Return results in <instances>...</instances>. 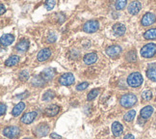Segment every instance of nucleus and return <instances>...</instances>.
<instances>
[{
    "instance_id": "8",
    "label": "nucleus",
    "mask_w": 156,
    "mask_h": 139,
    "mask_svg": "<svg viewBox=\"0 0 156 139\" xmlns=\"http://www.w3.org/2000/svg\"><path fill=\"white\" fill-rule=\"evenodd\" d=\"M122 49L121 46H109L106 49V54L111 58H117L119 54L122 53Z\"/></svg>"
},
{
    "instance_id": "30",
    "label": "nucleus",
    "mask_w": 156,
    "mask_h": 139,
    "mask_svg": "<svg viewBox=\"0 0 156 139\" xmlns=\"http://www.w3.org/2000/svg\"><path fill=\"white\" fill-rule=\"evenodd\" d=\"M98 94H99V89H93L92 91L88 94V96H87V100H88V101H93L94 99L97 98Z\"/></svg>"
},
{
    "instance_id": "31",
    "label": "nucleus",
    "mask_w": 156,
    "mask_h": 139,
    "mask_svg": "<svg viewBox=\"0 0 156 139\" xmlns=\"http://www.w3.org/2000/svg\"><path fill=\"white\" fill-rule=\"evenodd\" d=\"M152 98V92L151 91V90H146V91H144L142 93V99L144 101H151Z\"/></svg>"
},
{
    "instance_id": "10",
    "label": "nucleus",
    "mask_w": 156,
    "mask_h": 139,
    "mask_svg": "<svg viewBox=\"0 0 156 139\" xmlns=\"http://www.w3.org/2000/svg\"><path fill=\"white\" fill-rule=\"evenodd\" d=\"M38 113L36 111H31V112H27L25 113L24 115H23L21 118H20V122L23 123V124H31L33 121L35 120V118L37 117Z\"/></svg>"
},
{
    "instance_id": "39",
    "label": "nucleus",
    "mask_w": 156,
    "mask_h": 139,
    "mask_svg": "<svg viewBox=\"0 0 156 139\" xmlns=\"http://www.w3.org/2000/svg\"><path fill=\"white\" fill-rule=\"evenodd\" d=\"M29 95V93L28 92H24V94H22V95H17L16 97V99H23V98H25V97H27Z\"/></svg>"
},
{
    "instance_id": "7",
    "label": "nucleus",
    "mask_w": 156,
    "mask_h": 139,
    "mask_svg": "<svg viewBox=\"0 0 156 139\" xmlns=\"http://www.w3.org/2000/svg\"><path fill=\"white\" fill-rule=\"evenodd\" d=\"M49 132V126L46 124H41L38 126H36V129L34 130V134L36 136L38 137H44L46 136Z\"/></svg>"
},
{
    "instance_id": "1",
    "label": "nucleus",
    "mask_w": 156,
    "mask_h": 139,
    "mask_svg": "<svg viewBox=\"0 0 156 139\" xmlns=\"http://www.w3.org/2000/svg\"><path fill=\"white\" fill-rule=\"evenodd\" d=\"M137 102V97L136 95L128 93V94H124L121 100H119V104L124 108H129L132 107Z\"/></svg>"
},
{
    "instance_id": "34",
    "label": "nucleus",
    "mask_w": 156,
    "mask_h": 139,
    "mask_svg": "<svg viewBox=\"0 0 156 139\" xmlns=\"http://www.w3.org/2000/svg\"><path fill=\"white\" fill-rule=\"evenodd\" d=\"M89 86V83L88 82H82L80 84H78V85L76 86V89L78 90V91H83V90L87 89Z\"/></svg>"
},
{
    "instance_id": "15",
    "label": "nucleus",
    "mask_w": 156,
    "mask_h": 139,
    "mask_svg": "<svg viewBox=\"0 0 156 139\" xmlns=\"http://www.w3.org/2000/svg\"><path fill=\"white\" fill-rule=\"evenodd\" d=\"M125 31H126V28H125L124 24L122 23H116L114 24L113 26V32L116 36H123Z\"/></svg>"
},
{
    "instance_id": "22",
    "label": "nucleus",
    "mask_w": 156,
    "mask_h": 139,
    "mask_svg": "<svg viewBox=\"0 0 156 139\" xmlns=\"http://www.w3.org/2000/svg\"><path fill=\"white\" fill-rule=\"evenodd\" d=\"M46 81L44 79L43 77L41 75H37V76H34L31 80V83L33 86H36V87H43L44 85V83Z\"/></svg>"
},
{
    "instance_id": "29",
    "label": "nucleus",
    "mask_w": 156,
    "mask_h": 139,
    "mask_svg": "<svg viewBox=\"0 0 156 139\" xmlns=\"http://www.w3.org/2000/svg\"><path fill=\"white\" fill-rule=\"evenodd\" d=\"M125 59H126L128 62H134V61H136V59H137L136 51L135 50H130L129 52H127Z\"/></svg>"
},
{
    "instance_id": "3",
    "label": "nucleus",
    "mask_w": 156,
    "mask_h": 139,
    "mask_svg": "<svg viewBox=\"0 0 156 139\" xmlns=\"http://www.w3.org/2000/svg\"><path fill=\"white\" fill-rule=\"evenodd\" d=\"M156 54V45L147 44L144 46L141 49V55L145 58H151Z\"/></svg>"
},
{
    "instance_id": "36",
    "label": "nucleus",
    "mask_w": 156,
    "mask_h": 139,
    "mask_svg": "<svg viewBox=\"0 0 156 139\" xmlns=\"http://www.w3.org/2000/svg\"><path fill=\"white\" fill-rule=\"evenodd\" d=\"M56 41V35L54 33L49 34V36L47 37V43H54Z\"/></svg>"
},
{
    "instance_id": "21",
    "label": "nucleus",
    "mask_w": 156,
    "mask_h": 139,
    "mask_svg": "<svg viewBox=\"0 0 156 139\" xmlns=\"http://www.w3.org/2000/svg\"><path fill=\"white\" fill-rule=\"evenodd\" d=\"M28 47H29V41L26 39L20 41L16 46V50H19V51H26L28 49Z\"/></svg>"
},
{
    "instance_id": "25",
    "label": "nucleus",
    "mask_w": 156,
    "mask_h": 139,
    "mask_svg": "<svg viewBox=\"0 0 156 139\" xmlns=\"http://www.w3.org/2000/svg\"><path fill=\"white\" fill-rule=\"evenodd\" d=\"M136 116V111L135 110H129L127 113L124 114L123 116V119L125 122H131L132 120H133Z\"/></svg>"
},
{
    "instance_id": "38",
    "label": "nucleus",
    "mask_w": 156,
    "mask_h": 139,
    "mask_svg": "<svg viewBox=\"0 0 156 139\" xmlns=\"http://www.w3.org/2000/svg\"><path fill=\"white\" fill-rule=\"evenodd\" d=\"M50 137L52 139H62V136L61 135H59L57 134H55V132H52V134H50Z\"/></svg>"
},
{
    "instance_id": "41",
    "label": "nucleus",
    "mask_w": 156,
    "mask_h": 139,
    "mask_svg": "<svg viewBox=\"0 0 156 139\" xmlns=\"http://www.w3.org/2000/svg\"><path fill=\"white\" fill-rule=\"evenodd\" d=\"M0 7H1V11H0V14H1V15H3L4 13H5V6L3 5V4H1V6H0Z\"/></svg>"
},
{
    "instance_id": "32",
    "label": "nucleus",
    "mask_w": 156,
    "mask_h": 139,
    "mask_svg": "<svg viewBox=\"0 0 156 139\" xmlns=\"http://www.w3.org/2000/svg\"><path fill=\"white\" fill-rule=\"evenodd\" d=\"M19 76H20V79L21 81H26L29 78V72L26 70H23L22 71H20V74Z\"/></svg>"
},
{
    "instance_id": "27",
    "label": "nucleus",
    "mask_w": 156,
    "mask_h": 139,
    "mask_svg": "<svg viewBox=\"0 0 156 139\" xmlns=\"http://www.w3.org/2000/svg\"><path fill=\"white\" fill-rule=\"evenodd\" d=\"M147 76L151 80L156 82V68L148 69L147 71Z\"/></svg>"
},
{
    "instance_id": "23",
    "label": "nucleus",
    "mask_w": 156,
    "mask_h": 139,
    "mask_svg": "<svg viewBox=\"0 0 156 139\" xmlns=\"http://www.w3.org/2000/svg\"><path fill=\"white\" fill-rule=\"evenodd\" d=\"M19 62H20V57L17 55H13L6 60L5 66H7V67H13V66L16 65Z\"/></svg>"
},
{
    "instance_id": "11",
    "label": "nucleus",
    "mask_w": 156,
    "mask_h": 139,
    "mask_svg": "<svg viewBox=\"0 0 156 139\" xmlns=\"http://www.w3.org/2000/svg\"><path fill=\"white\" fill-rule=\"evenodd\" d=\"M142 9V4L139 1H133L128 5V13L130 15H137Z\"/></svg>"
},
{
    "instance_id": "28",
    "label": "nucleus",
    "mask_w": 156,
    "mask_h": 139,
    "mask_svg": "<svg viewBox=\"0 0 156 139\" xmlns=\"http://www.w3.org/2000/svg\"><path fill=\"white\" fill-rule=\"evenodd\" d=\"M126 4H127V0H117L115 7L118 11L123 10L125 8V6H126Z\"/></svg>"
},
{
    "instance_id": "16",
    "label": "nucleus",
    "mask_w": 156,
    "mask_h": 139,
    "mask_svg": "<svg viewBox=\"0 0 156 139\" xmlns=\"http://www.w3.org/2000/svg\"><path fill=\"white\" fill-rule=\"evenodd\" d=\"M122 131H123V126L121 123H119V122H114L113 125H112V132H113V134L114 136H116V137H119V136H121V134H122Z\"/></svg>"
},
{
    "instance_id": "40",
    "label": "nucleus",
    "mask_w": 156,
    "mask_h": 139,
    "mask_svg": "<svg viewBox=\"0 0 156 139\" xmlns=\"http://www.w3.org/2000/svg\"><path fill=\"white\" fill-rule=\"evenodd\" d=\"M123 139H135V137L132 135V134H126V135L124 136Z\"/></svg>"
},
{
    "instance_id": "2",
    "label": "nucleus",
    "mask_w": 156,
    "mask_h": 139,
    "mask_svg": "<svg viewBox=\"0 0 156 139\" xmlns=\"http://www.w3.org/2000/svg\"><path fill=\"white\" fill-rule=\"evenodd\" d=\"M143 76L140 72H132L127 77V84L130 86V87H133V88H136V87H139L143 84Z\"/></svg>"
},
{
    "instance_id": "5",
    "label": "nucleus",
    "mask_w": 156,
    "mask_h": 139,
    "mask_svg": "<svg viewBox=\"0 0 156 139\" xmlns=\"http://www.w3.org/2000/svg\"><path fill=\"white\" fill-rule=\"evenodd\" d=\"M3 134L8 137V138H16L20 134V128H17L16 126H7L3 130Z\"/></svg>"
},
{
    "instance_id": "4",
    "label": "nucleus",
    "mask_w": 156,
    "mask_h": 139,
    "mask_svg": "<svg viewBox=\"0 0 156 139\" xmlns=\"http://www.w3.org/2000/svg\"><path fill=\"white\" fill-rule=\"evenodd\" d=\"M75 81V78L74 75L71 74V72H66V74L62 75L59 78V84L60 85H63V86H69V85H73Z\"/></svg>"
},
{
    "instance_id": "6",
    "label": "nucleus",
    "mask_w": 156,
    "mask_h": 139,
    "mask_svg": "<svg viewBox=\"0 0 156 139\" xmlns=\"http://www.w3.org/2000/svg\"><path fill=\"white\" fill-rule=\"evenodd\" d=\"M99 28V23L97 20H90L87 21L83 26V31H85L86 33H94L95 31H98Z\"/></svg>"
},
{
    "instance_id": "14",
    "label": "nucleus",
    "mask_w": 156,
    "mask_h": 139,
    "mask_svg": "<svg viewBox=\"0 0 156 139\" xmlns=\"http://www.w3.org/2000/svg\"><path fill=\"white\" fill-rule=\"evenodd\" d=\"M40 75L43 77L45 81H49V80L53 79V77L55 76V70L51 69V68L45 69L41 72Z\"/></svg>"
},
{
    "instance_id": "18",
    "label": "nucleus",
    "mask_w": 156,
    "mask_h": 139,
    "mask_svg": "<svg viewBox=\"0 0 156 139\" xmlns=\"http://www.w3.org/2000/svg\"><path fill=\"white\" fill-rule=\"evenodd\" d=\"M14 40H15V37L12 34H5L2 36L1 39H0V42H1L2 46H10L11 44H13Z\"/></svg>"
},
{
    "instance_id": "13",
    "label": "nucleus",
    "mask_w": 156,
    "mask_h": 139,
    "mask_svg": "<svg viewBox=\"0 0 156 139\" xmlns=\"http://www.w3.org/2000/svg\"><path fill=\"white\" fill-rule=\"evenodd\" d=\"M50 56H51V50L49 48H43V49L39 51L37 55V59L40 62H44V61H46Z\"/></svg>"
},
{
    "instance_id": "37",
    "label": "nucleus",
    "mask_w": 156,
    "mask_h": 139,
    "mask_svg": "<svg viewBox=\"0 0 156 139\" xmlns=\"http://www.w3.org/2000/svg\"><path fill=\"white\" fill-rule=\"evenodd\" d=\"M5 112H6V105L4 104H0V115L3 116Z\"/></svg>"
},
{
    "instance_id": "42",
    "label": "nucleus",
    "mask_w": 156,
    "mask_h": 139,
    "mask_svg": "<svg viewBox=\"0 0 156 139\" xmlns=\"http://www.w3.org/2000/svg\"><path fill=\"white\" fill-rule=\"evenodd\" d=\"M24 139H31V138H24Z\"/></svg>"
},
{
    "instance_id": "24",
    "label": "nucleus",
    "mask_w": 156,
    "mask_h": 139,
    "mask_svg": "<svg viewBox=\"0 0 156 139\" xmlns=\"http://www.w3.org/2000/svg\"><path fill=\"white\" fill-rule=\"evenodd\" d=\"M144 38L146 40H156V28L148 29L144 33Z\"/></svg>"
},
{
    "instance_id": "9",
    "label": "nucleus",
    "mask_w": 156,
    "mask_h": 139,
    "mask_svg": "<svg viewBox=\"0 0 156 139\" xmlns=\"http://www.w3.org/2000/svg\"><path fill=\"white\" fill-rule=\"evenodd\" d=\"M156 20V16L152 13H147L145 16H143V19L141 20V23L143 26H149L153 24Z\"/></svg>"
},
{
    "instance_id": "17",
    "label": "nucleus",
    "mask_w": 156,
    "mask_h": 139,
    "mask_svg": "<svg viewBox=\"0 0 156 139\" xmlns=\"http://www.w3.org/2000/svg\"><path fill=\"white\" fill-rule=\"evenodd\" d=\"M98 60V55L95 52H91V53H87L83 58V61L86 65H92L94 62H97Z\"/></svg>"
},
{
    "instance_id": "12",
    "label": "nucleus",
    "mask_w": 156,
    "mask_h": 139,
    "mask_svg": "<svg viewBox=\"0 0 156 139\" xmlns=\"http://www.w3.org/2000/svg\"><path fill=\"white\" fill-rule=\"evenodd\" d=\"M60 111V107L56 104H51L47 106L44 109V114L47 117H54L56 116Z\"/></svg>"
},
{
    "instance_id": "20",
    "label": "nucleus",
    "mask_w": 156,
    "mask_h": 139,
    "mask_svg": "<svg viewBox=\"0 0 156 139\" xmlns=\"http://www.w3.org/2000/svg\"><path fill=\"white\" fill-rule=\"evenodd\" d=\"M24 108H25V104L24 102H19L14 108H13V110H12V115L16 117V116H19L20 115V113H22V111L24 110Z\"/></svg>"
},
{
    "instance_id": "33",
    "label": "nucleus",
    "mask_w": 156,
    "mask_h": 139,
    "mask_svg": "<svg viewBox=\"0 0 156 139\" xmlns=\"http://www.w3.org/2000/svg\"><path fill=\"white\" fill-rule=\"evenodd\" d=\"M55 4H56V1H55V0H46L44 5H45L46 10L50 11V10H52V9L54 8V6H55Z\"/></svg>"
},
{
    "instance_id": "19",
    "label": "nucleus",
    "mask_w": 156,
    "mask_h": 139,
    "mask_svg": "<svg viewBox=\"0 0 156 139\" xmlns=\"http://www.w3.org/2000/svg\"><path fill=\"white\" fill-rule=\"evenodd\" d=\"M154 109L153 107L151 106V105H147V106H145L143 108V109L141 110L140 112V115L143 119H148L149 117H151L152 115Z\"/></svg>"
},
{
    "instance_id": "26",
    "label": "nucleus",
    "mask_w": 156,
    "mask_h": 139,
    "mask_svg": "<svg viewBox=\"0 0 156 139\" xmlns=\"http://www.w3.org/2000/svg\"><path fill=\"white\" fill-rule=\"evenodd\" d=\"M54 98H55V93H54L53 91H51V90H48V91H46L44 94V96H43V100L44 101H51Z\"/></svg>"
},
{
    "instance_id": "35",
    "label": "nucleus",
    "mask_w": 156,
    "mask_h": 139,
    "mask_svg": "<svg viewBox=\"0 0 156 139\" xmlns=\"http://www.w3.org/2000/svg\"><path fill=\"white\" fill-rule=\"evenodd\" d=\"M79 56V51H78L77 49H71L70 52H69V57L71 59H77V57Z\"/></svg>"
}]
</instances>
